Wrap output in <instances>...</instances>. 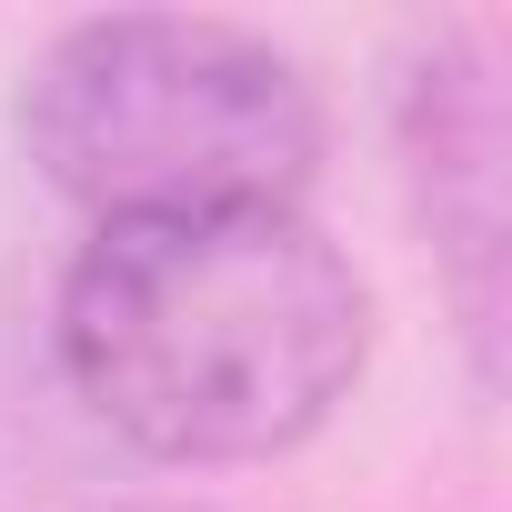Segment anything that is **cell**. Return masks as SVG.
<instances>
[{"mask_svg": "<svg viewBox=\"0 0 512 512\" xmlns=\"http://www.w3.org/2000/svg\"><path fill=\"white\" fill-rule=\"evenodd\" d=\"M372 362V282L312 211L91 221L61 272V372L151 462L302 452Z\"/></svg>", "mask_w": 512, "mask_h": 512, "instance_id": "6da1fadb", "label": "cell"}, {"mask_svg": "<svg viewBox=\"0 0 512 512\" xmlns=\"http://www.w3.org/2000/svg\"><path fill=\"white\" fill-rule=\"evenodd\" d=\"M21 151L91 221L302 211L322 101L272 31L211 11H101L31 61Z\"/></svg>", "mask_w": 512, "mask_h": 512, "instance_id": "7a4b0ae2", "label": "cell"}, {"mask_svg": "<svg viewBox=\"0 0 512 512\" xmlns=\"http://www.w3.org/2000/svg\"><path fill=\"white\" fill-rule=\"evenodd\" d=\"M392 141H402L412 221L432 231L442 272H452L462 342L492 372V342H502V81H492V41L472 21H442L412 41L402 91H392Z\"/></svg>", "mask_w": 512, "mask_h": 512, "instance_id": "3957f363", "label": "cell"}]
</instances>
